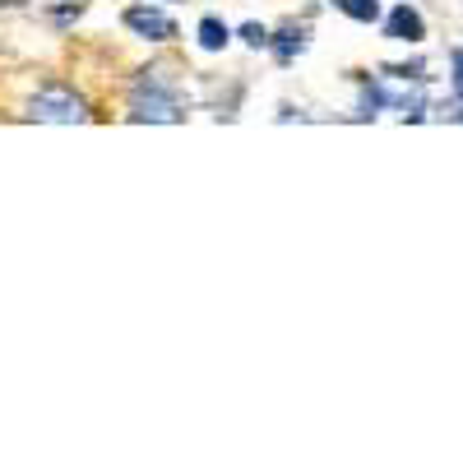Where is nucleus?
Wrapping results in <instances>:
<instances>
[{
	"label": "nucleus",
	"mask_w": 463,
	"mask_h": 463,
	"mask_svg": "<svg viewBox=\"0 0 463 463\" xmlns=\"http://www.w3.org/2000/svg\"><path fill=\"white\" fill-rule=\"evenodd\" d=\"M130 107H135V121H181L176 98L163 93V89H148V84L135 89V102Z\"/></svg>",
	"instance_id": "obj_2"
},
{
	"label": "nucleus",
	"mask_w": 463,
	"mask_h": 463,
	"mask_svg": "<svg viewBox=\"0 0 463 463\" xmlns=\"http://www.w3.org/2000/svg\"><path fill=\"white\" fill-rule=\"evenodd\" d=\"M454 89H458V98H463V52L454 56Z\"/></svg>",
	"instance_id": "obj_8"
},
{
	"label": "nucleus",
	"mask_w": 463,
	"mask_h": 463,
	"mask_svg": "<svg viewBox=\"0 0 463 463\" xmlns=\"http://www.w3.org/2000/svg\"><path fill=\"white\" fill-rule=\"evenodd\" d=\"M241 37H246L250 47H264V43H269V33H264L260 24H246V28H241Z\"/></svg>",
	"instance_id": "obj_7"
},
{
	"label": "nucleus",
	"mask_w": 463,
	"mask_h": 463,
	"mask_svg": "<svg viewBox=\"0 0 463 463\" xmlns=\"http://www.w3.org/2000/svg\"><path fill=\"white\" fill-rule=\"evenodd\" d=\"M126 24H130L139 37H153V43H167V37H176V24H172L167 14H158V10H144V5L126 10Z\"/></svg>",
	"instance_id": "obj_3"
},
{
	"label": "nucleus",
	"mask_w": 463,
	"mask_h": 463,
	"mask_svg": "<svg viewBox=\"0 0 463 463\" xmlns=\"http://www.w3.org/2000/svg\"><path fill=\"white\" fill-rule=\"evenodd\" d=\"M28 116L33 121H52V126H74V121H89V107H84L80 93H70L61 84H47V89L33 93Z\"/></svg>",
	"instance_id": "obj_1"
},
{
	"label": "nucleus",
	"mask_w": 463,
	"mask_h": 463,
	"mask_svg": "<svg viewBox=\"0 0 463 463\" xmlns=\"http://www.w3.org/2000/svg\"><path fill=\"white\" fill-rule=\"evenodd\" d=\"M334 5H338L347 19H357V24H375V19H380V0H334Z\"/></svg>",
	"instance_id": "obj_6"
},
{
	"label": "nucleus",
	"mask_w": 463,
	"mask_h": 463,
	"mask_svg": "<svg viewBox=\"0 0 463 463\" xmlns=\"http://www.w3.org/2000/svg\"><path fill=\"white\" fill-rule=\"evenodd\" d=\"M227 37H232V33H227L222 19H213V14L200 19V47H204V52H222V47H227Z\"/></svg>",
	"instance_id": "obj_5"
},
{
	"label": "nucleus",
	"mask_w": 463,
	"mask_h": 463,
	"mask_svg": "<svg viewBox=\"0 0 463 463\" xmlns=\"http://www.w3.org/2000/svg\"><path fill=\"white\" fill-rule=\"evenodd\" d=\"M384 37H394V43H421V37H427V24H421V14L412 5H399L390 19H384Z\"/></svg>",
	"instance_id": "obj_4"
},
{
	"label": "nucleus",
	"mask_w": 463,
	"mask_h": 463,
	"mask_svg": "<svg viewBox=\"0 0 463 463\" xmlns=\"http://www.w3.org/2000/svg\"><path fill=\"white\" fill-rule=\"evenodd\" d=\"M0 5H19V0H0Z\"/></svg>",
	"instance_id": "obj_9"
}]
</instances>
